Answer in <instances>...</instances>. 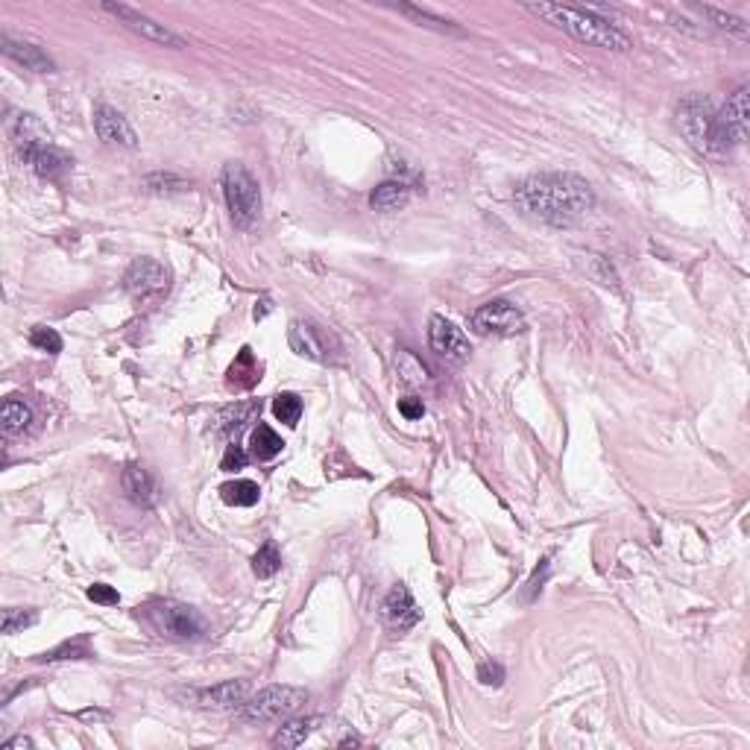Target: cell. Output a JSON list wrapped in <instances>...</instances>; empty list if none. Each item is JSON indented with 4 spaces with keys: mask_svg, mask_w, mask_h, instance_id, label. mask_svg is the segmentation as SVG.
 Wrapping results in <instances>:
<instances>
[{
    "mask_svg": "<svg viewBox=\"0 0 750 750\" xmlns=\"http://www.w3.org/2000/svg\"><path fill=\"white\" fill-rule=\"evenodd\" d=\"M144 616L156 633L167 639H203L208 630L199 609L182 601H153L144 609Z\"/></svg>",
    "mask_w": 750,
    "mask_h": 750,
    "instance_id": "obj_6",
    "label": "cell"
},
{
    "mask_svg": "<svg viewBox=\"0 0 750 750\" xmlns=\"http://www.w3.org/2000/svg\"><path fill=\"white\" fill-rule=\"evenodd\" d=\"M88 598H92L94 604H103V607H115L117 601H121L117 589L109 586V584H94V586H88Z\"/></svg>",
    "mask_w": 750,
    "mask_h": 750,
    "instance_id": "obj_37",
    "label": "cell"
},
{
    "mask_svg": "<svg viewBox=\"0 0 750 750\" xmlns=\"http://www.w3.org/2000/svg\"><path fill=\"white\" fill-rule=\"evenodd\" d=\"M0 47H4V53L9 59H15L18 65H24L27 71H36V74H53L56 65L53 59H50L42 47L29 44V42H15L12 36H0Z\"/></svg>",
    "mask_w": 750,
    "mask_h": 750,
    "instance_id": "obj_17",
    "label": "cell"
},
{
    "mask_svg": "<svg viewBox=\"0 0 750 750\" xmlns=\"http://www.w3.org/2000/svg\"><path fill=\"white\" fill-rule=\"evenodd\" d=\"M220 496L232 507H253L258 502V496H262V489H258L255 481H229L220 487Z\"/></svg>",
    "mask_w": 750,
    "mask_h": 750,
    "instance_id": "obj_24",
    "label": "cell"
},
{
    "mask_svg": "<svg viewBox=\"0 0 750 750\" xmlns=\"http://www.w3.org/2000/svg\"><path fill=\"white\" fill-rule=\"evenodd\" d=\"M319 724H323V718H319V715L294 718V722H287V724L273 736V745H276V747H299V745H305V738L311 736Z\"/></svg>",
    "mask_w": 750,
    "mask_h": 750,
    "instance_id": "obj_22",
    "label": "cell"
},
{
    "mask_svg": "<svg viewBox=\"0 0 750 750\" xmlns=\"http://www.w3.org/2000/svg\"><path fill=\"white\" fill-rule=\"evenodd\" d=\"M24 165H29L36 170L38 176H47V179H59L62 173H68L71 170V158H68L62 149H59L56 144L53 147H47V149H38V153H33L27 158Z\"/></svg>",
    "mask_w": 750,
    "mask_h": 750,
    "instance_id": "obj_20",
    "label": "cell"
},
{
    "mask_svg": "<svg viewBox=\"0 0 750 750\" xmlns=\"http://www.w3.org/2000/svg\"><path fill=\"white\" fill-rule=\"evenodd\" d=\"M29 425H33V411H29V405L21 402V399H6L4 414H0V428H4V434L6 437L27 434Z\"/></svg>",
    "mask_w": 750,
    "mask_h": 750,
    "instance_id": "obj_21",
    "label": "cell"
},
{
    "mask_svg": "<svg viewBox=\"0 0 750 750\" xmlns=\"http://www.w3.org/2000/svg\"><path fill=\"white\" fill-rule=\"evenodd\" d=\"M469 323H472L478 335L510 337L525 328V317L513 302H507V299H493V302H484L481 308H475Z\"/></svg>",
    "mask_w": 750,
    "mask_h": 750,
    "instance_id": "obj_8",
    "label": "cell"
},
{
    "mask_svg": "<svg viewBox=\"0 0 750 750\" xmlns=\"http://www.w3.org/2000/svg\"><path fill=\"white\" fill-rule=\"evenodd\" d=\"M255 411H262L255 402H246V405H238V407H229V411L220 416L223 419V431H241V428L249 423V416Z\"/></svg>",
    "mask_w": 750,
    "mask_h": 750,
    "instance_id": "obj_34",
    "label": "cell"
},
{
    "mask_svg": "<svg viewBox=\"0 0 750 750\" xmlns=\"http://www.w3.org/2000/svg\"><path fill=\"white\" fill-rule=\"evenodd\" d=\"M197 701L206 709H241L249 701V683L246 680H226V683L197 692Z\"/></svg>",
    "mask_w": 750,
    "mask_h": 750,
    "instance_id": "obj_16",
    "label": "cell"
},
{
    "mask_svg": "<svg viewBox=\"0 0 750 750\" xmlns=\"http://www.w3.org/2000/svg\"><path fill=\"white\" fill-rule=\"evenodd\" d=\"M513 199L522 214L548 226H572L595 203L589 182L575 173L528 176L525 182H519Z\"/></svg>",
    "mask_w": 750,
    "mask_h": 750,
    "instance_id": "obj_1",
    "label": "cell"
},
{
    "mask_svg": "<svg viewBox=\"0 0 750 750\" xmlns=\"http://www.w3.org/2000/svg\"><path fill=\"white\" fill-rule=\"evenodd\" d=\"M747 94H750L747 85L736 88V92L730 94V100L724 103V109L718 112V121H722L724 133L730 135V141H733V144H745L747 141V129H750Z\"/></svg>",
    "mask_w": 750,
    "mask_h": 750,
    "instance_id": "obj_14",
    "label": "cell"
},
{
    "mask_svg": "<svg viewBox=\"0 0 750 750\" xmlns=\"http://www.w3.org/2000/svg\"><path fill=\"white\" fill-rule=\"evenodd\" d=\"M308 701V692L299 686H267L258 695H253L249 701L241 706V718L244 722H282V718H291L296 709H302Z\"/></svg>",
    "mask_w": 750,
    "mask_h": 750,
    "instance_id": "obj_5",
    "label": "cell"
},
{
    "mask_svg": "<svg viewBox=\"0 0 750 750\" xmlns=\"http://www.w3.org/2000/svg\"><path fill=\"white\" fill-rule=\"evenodd\" d=\"M29 625H36V613H24V609H15V607L4 609V633L6 636H12Z\"/></svg>",
    "mask_w": 750,
    "mask_h": 750,
    "instance_id": "obj_35",
    "label": "cell"
},
{
    "mask_svg": "<svg viewBox=\"0 0 750 750\" xmlns=\"http://www.w3.org/2000/svg\"><path fill=\"white\" fill-rule=\"evenodd\" d=\"M9 133H12V144L24 162L33 153H38V149L53 147V138H50L44 124L36 115H15L12 124H9Z\"/></svg>",
    "mask_w": 750,
    "mask_h": 750,
    "instance_id": "obj_12",
    "label": "cell"
},
{
    "mask_svg": "<svg viewBox=\"0 0 750 750\" xmlns=\"http://www.w3.org/2000/svg\"><path fill=\"white\" fill-rule=\"evenodd\" d=\"M170 285V276L165 264H158L156 258H135L133 264H129L126 276H124V287L126 294L133 299H156L167 291Z\"/></svg>",
    "mask_w": 750,
    "mask_h": 750,
    "instance_id": "obj_9",
    "label": "cell"
},
{
    "mask_svg": "<svg viewBox=\"0 0 750 750\" xmlns=\"http://www.w3.org/2000/svg\"><path fill=\"white\" fill-rule=\"evenodd\" d=\"M396 367H399V375H402V382H407V384H425L428 382V367L419 361L416 355L407 352V349L399 352Z\"/></svg>",
    "mask_w": 750,
    "mask_h": 750,
    "instance_id": "obj_27",
    "label": "cell"
},
{
    "mask_svg": "<svg viewBox=\"0 0 750 750\" xmlns=\"http://www.w3.org/2000/svg\"><path fill=\"white\" fill-rule=\"evenodd\" d=\"M92 657V648H88L85 639H77V642H65L53 648V651H47L42 657H36L38 663H59V659H88Z\"/></svg>",
    "mask_w": 750,
    "mask_h": 750,
    "instance_id": "obj_31",
    "label": "cell"
},
{
    "mask_svg": "<svg viewBox=\"0 0 750 750\" xmlns=\"http://www.w3.org/2000/svg\"><path fill=\"white\" fill-rule=\"evenodd\" d=\"M287 343L296 355L308 358V361H317V364H332L335 361V352H340L337 340L326 332V328H319L311 319H294L291 328H287Z\"/></svg>",
    "mask_w": 750,
    "mask_h": 750,
    "instance_id": "obj_7",
    "label": "cell"
},
{
    "mask_svg": "<svg viewBox=\"0 0 750 750\" xmlns=\"http://www.w3.org/2000/svg\"><path fill=\"white\" fill-rule=\"evenodd\" d=\"M701 12L713 18L718 29H727V33H733L738 38H747V24L742 21V18H736V15H730V12H722V9H715V6H701Z\"/></svg>",
    "mask_w": 750,
    "mask_h": 750,
    "instance_id": "obj_32",
    "label": "cell"
},
{
    "mask_svg": "<svg viewBox=\"0 0 750 750\" xmlns=\"http://www.w3.org/2000/svg\"><path fill=\"white\" fill-rule=\"evenodd\" d=\"M121 484H124V493L133 498L135 504L153 507L158 502V487H156L153 478H149V472H147L144 466L129 464L124 469V475H121Z\"/></svg>",
    "mask_w": 750,
    "mask_h": 750,
    "instance_id": "obj_18",
    "label": "cell"
},
{
    "mask_svg": "<svg viewBox=\"0 0 750 750\" xmlns=\"http://www.w3.org/2000/svg\"><path fill=\"white\" fill-rule=\"evenodd\" d=\"M273 414H276L278 423L296 425L299 416H302V399H299L296 393H278L273 399Z\"/></svg>",
    "mask_w": 750,
    "mask_h": 750,
    "instance_id": "obj_29",
    "label": "cell"
},
{
    "mask_svg": "<svg viewBox=\"0 0 750 750\" xmlns=\"http://www.w3.org/2000/svg\"><path fill=\"white\" fill-rule=\"evenodd\" d=\"M352 745H361V738H358V736H349V738H343V742H340V747H352Z\"/></svg>",
    "mask_w": 750,
    "mask_h": 750,
    "instance_id": "obj_41",
    "label": "cell"
},
{
    "mask_svg": "<svg viewBox=\"0 0 750 750\" xmlns=\"http://www.w3.org/2000/svg\"><path fill=\"white\" fill-rule=\"evenodd\" d=\"M407 199H411V188H407L402 179H387V182H382L373 194H369V206H373V212L393 214V212H402L407 206Z\"/></svg>",
    "mask_w": 750,
    "mask_h": 750,
    "instance_id": "obj_19",
    "label": "cell"
},
{
    "mask_svg": "<svg viewBox=\"0 0 750 750\" xmlns=\"http://www.w3.org/2000/svg\"><path fill=\"white\" fill-rule=\"evenodd\" d=\"M103 9H106L109 15H115L126 29H133V33L147 38V42L165 44V47H185L182 36H176L173 29H167L165 24L153 21L149 15L138 12V9H133V6H126V4H103Z\"/></svg>",
    "mask_w": 750,
    "mask_h": 750,
    "instance_id": "obj_10",
    "label": "cell"
},
{
    "mask_svg": "<svg viewBox=\"0 0 750 750\" xmlns=\"http://www.w3.org/2000/svg\"><path fill=\"white\" fill-rule=\"evenodd\" d=\"M29 343H33L36 349H42V352H50V355L62 352V337L56 335V328H47V326H36L33 332H29Z\"/></svg>",
    "mask_w": 750,
    "mask_h": 750,
    "instance_id": "obj_33",
    "label": "cell"
},
{
    "mask_svg": "<svg viewBox=\"0 0 750 750\" xmlns=\"http://www.w3.org/2000/svg\"><path fill=\"white\" fill-rule=\"evenodd\" d=\"M223 197L232 223L238 229H253L262 212V191L255 176L241 162H229L223 167Z\"/></svg>",
    "mask_w": 750,
    "mask_h": 750,
    "instance_id": "obj_4",
    "label": "cell"
},
{
    "mask_svg": "<svg viewBox=\"0 0 750 750\" xmlns=\"http://www.w3.org/2000/svg\"><path fill=\"white\" fill-rule=\"evenodd\" d=\"M144 191L149 194H182V191H191V182H185V179H179L173 173H149L144 176Z\"/></svg>",
    "mask_w": 750,
    "mask_h": 750,
    "instance_id": "obj_26",
    "label": "cell"
},
{
    "mask_svg": "<svg viewBox=\"0 0 750 750\" xmlns=\"http://www.w3.org/2000/svg\"><path fill=\"white\" fill-rule=\"evenodd\" d=\"M258 378L262 375H258V364L253 358V349L244 346L241 355L235 358V364L229 367V384L232 387H253Z\"/></svg>",
    "mask_w": 750,
    "mask_h": 750,
    "instance_id": "obj_23",
    "label": "cell"
},
{
    "mask_svg": "<svg viewBox=\"0 0 750 750\" xmlns=\"http://www.w3.org/2000/svg\"><path fill=\"white\" fill-rule=\"evenodd\" d=\"M382 618L384 622L393 627V630H407V627H414L419 622V607L414 601V595H411V589L407 586H393L390 589V595L384 598V604H382Z\"/></svg>",
    "mask_w": 750,
    "mask_h": 750,
    "instance_id": "obj_15",
    "label": "cell"
},
{
    "mask_svg": "<svg viewBox=\"0 0 750 750\" xmlns=\"http://www.w3.org/2000/svg\"><path fill=\"white\" fill-rule=\"evenodd\" d=\"M478 680H481L484 686H502L504 683V668L498 663H481V668H478Z\"/></svg>",
    "mask_w": 750,
    "mask_h": 750,
    "instance_id": "obj_38",
    "label": "cell"
},
{
    "mask_svg": "<svg viewBox=\"0 0 750 750\" xmlns=\"http://www.w3.org/2000/svg\"><path fill=\"white\" fill-rule=\"evenodd\" d=\"M677 126L689 144H692L701 156L709 158H727L730 149L736 144L730 141V135L724 133L722 121H718V109L713 106V100L692 94L686 100H680L677 106Z\"/></svg>",
    "mask_w": 750,
    "mask_h": 750,
    "instance_id": "obj_3",
    "label": "cell"
},
{
    "mask_svg": "<svg viewBox=\"0 0 750 750\" xmlns=\"http://www.w3.org/2000/svg\"><path fill=\"white\" fill-rule=\"evenodd\" d=\"M278 569H282V554H278L276 543H264L258 548V554L253 557V572L258 577H273Z\"/></svg>",
    "mask_w": 750,
    "mask_h": 750,
    "instance_id": "obj_28",
    "label": "cell"
},
{
    "mask_svg": "<svg viewBox=\"0 0 750 750\" xmlns=\"http://www.w3.org/2000/svg\"><path fill=\"white\" fill-rule=\"evenodd\" d=\"M399 414H402L405 419H423L425 414V405H423V399H416V396H405V399H399Z\"/></svg>",
    "mask_w": 750,
    "mask_h": 750,
    "instance_id": "obj_39",
    "label": "cell"
},
{
    "mask_svg": "<svg viewBox=\"0 0 750 750\" xmlns=\"http://www.w3.org/2000/svg\"><path fill=\"white\" fill-rule=\"evenodd\" d=\"M249 464V455L244 452V446H229L226 448V455H223V464H220V469L223 472H238V469H244Z\"/></svg>",
    "mask_w": 750,
    "mask_h": 750,
    "instance_id": "obj_36",
    "label": "cell"
},
{
    "mask_svg": "<svg viewBox=\"0 0 750 750\" xmlns=\"http://www.w3.org/2000/svg\"><path fill=\"white\" fill-rule=\"evenodd\" d=\"M399 12L407 15L411 21H416L419 27H431V29H440V33H460V29L452 24V21H446V18H440V15H431L428 9H419V6H399Z\"/></svg>",
    "mask_w": 750,
    "mask_h": 750,
    "instance_id": "obj_30",
    "label": "cell"
},
{
    "mask_svg": "<svg viewBox=\"0 0 750 750\" xmlns=\"http://www.w3.org/2000/svg\"><path fill=\"white\" fill-rule=\"evenodd\" d=\"M428 346H431L440 358H446V361H452V364L469 361V352H472L464 332H460L455 323H448L446 317H431V323H428Z\"/></svg>",
    "mask_w": 750,
    "mask_h": 750,
    "instance_id": "obj_11",
    "label": "cell"
},
{
    "mask_svg": "<svg viewBox=\"0 0 750 750\" xmlns=\"http://www.w3.org/2000/svg\"><path fill=\"white\" fill-rule=\"evenodd\" d=\"M94 133L100 135V141H106V144H117V147H126V149L138 147L135 129L129 126L126 117L112 106H97L94 109Z\"/></svg>",
    "mask_w": 750,
    "mask_h": 750,
    "instance_id": "obj_13",
    "label": "cell"
},
{
    "mask_svg": "<svg viewBox=\"0 0 750 750\" xmlns=\"http://www.w3.org/2000/svg\"><path fill=\"white\" fill-rule=\"evenodd\" d=\"M282 448H285V440L278 437L270 425L258 423V428L253 431V455L258 460H270V457H276L278 452H282Z\"/></svg>",
    "mask_w": 750,
    "mask_h": 750,
    "instance_id": "obj_25",
    "label": "cell"
},
{
    "mask_svg": "<svg viewBox=\"0 0 750 750\" xmlns=\"http://www.w3.org/2000/svg\"><path fill=\"white\" fill-rule=\"evenodd\" d=\"M4 750H33V738L15 736V738H9V742H4Z\"/></svg>",
    "mask_w": 750,
    "mask_h": 750,
    "instance_id": "obj_40",
    "label": "cell"
},
{
    "mask_svg": "<svg viewBox=\"0 0 750 750\" xmlns=\"http://www.w3.org/2000/svg\"><path fill=\"white\" fill-rule=\"evenodd\" d=\"M528 12H534L543 21L554 24L557 29H563L572 38L593 47H604V50H618L625 53L633 44L630 38L618 29L609 18H601L595 9H581V6H563V4H525Z\"/></svg>",
    "mask_w": 750,
    "mask_h": 750,
    "instance_id": "obj_2",
    "label": "cell"
}]
</instances>
